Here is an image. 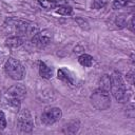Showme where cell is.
I'll return each instance as SVG.
<instances>
[{
    "label": "cell",
    "mask_w": 135,
    "mask_h": 135,
    "mask_svg": "<svg viewBox=\"0 0 135 135\" xmlns=\"http://www.w3.org/2000/svg\"><path fill=\"white\" fill-rule=\"evenodd\" d=\"M52 40V35L50 34V32L47 31H42V32H37L34 36H32L31 38V41H32V44L39 47V49H42V47H45L47 44H50Z\"/></svg>",
    "instance_id": "obj_6"
},
{
    "label": "cell",
    "mask_w": 135,
    "mask_h": 135,
    "mask_svg": "<svg viewBox=\"0 0 135 135\" xmlns=\"http://www.w3.org/2000/svg\"><path fill=\"white\" fill-rule=\"evenodd\" d=\"M57 77H58V79H60L61 81H63L68 84L74 85L76 83V79H75L74 74L71 73L68 69H59L57 72Z\"/></svg>",
    "instance_id": "obj_8"
},
{
    "label": "cell",
    "mask_w": 135,
    "mask_h": 135,
    "mask_svg": "<svg viewBox=\"0 0 135 135\" xmlns=\"http://www.w3.org/2000/svg\"><path fill=\"white\" fill-rule=\"evenodd\" d=\"M6 128V118L2 111H0V130H4Z\"/></svg>",
    "instance_id": "obj_18"
},
{
    "label": "cell",
    "mask_w": 135,
    "mask_h": 135,
    "mask_svg": "<svg viewBox=\"0 0 135 135\" xmlns=\"http://www.w3.org/2000/svg\"><path fill=\"white\" fill-rule=\"evenodd\" d=\"M73 12L72 7L69 6V5H60L58 6V8L56 9V13L59 14V15H64V16H68V15H71Z\"/></svg>",
    "instance_id": "obj_16"
},
{
    "label": "cell",
    "mask_w": 135,
    "mask_h": 135,
    "mask_svg": "<svg viewBox=\"0 0 135 135\" xmlns=\"http://www.w3.org/2000/svg\"><path fill=\"white\" fill-rule=\"evenodd\" d=\"M111 79V93L118 102H124L128 100V93L124 80L119 72H113L110 76Z\"/></svg>",
    "instance_id": "obj_1"
},
{
    "label": "cell",
    "mask_w": 135,
    "mask_h": 135,
    "mask_svg": "<svg viewBox=\"0 0 135 135\" xmlns=\"http://www.w3.org/2000/svg\"><path fill=\"white\" fill-rule=\"evenodd\" d=\"M5 95L6 96H9V97L17 98L19 100H22L25 97V95H26V89L22 84H15V85L11 86L7 90V92L5 93Z\"/></svg>",
    "instance_id": "obj_7"
},
{
    "label": "cell",
    "mask_w": 135,
    "mask_h": 135,
    "mask_svg": "<svg viewBox=\"0 0 135 135\" xmlns=\"http://www.w3.org/2000/svg\"><path fill=\"white\" fill-rule=\"evenodd\" d=\"M128 2H129V0H114L112 7H113V9H119V8L126 6L128 4Z\"/></svg>",
    "instance_id": "obj_17"
},
{
    "label": "cell",
    "mask_w": 135,
    "mask_h": 135,
    "mask_svg": "<svg viewBox=\"0 0 135 135\" xmlns=\"http://www.w3.org/2000/svg\"><path fill=\"white\" fill-rule=\"evenodd\" d=\"M107 3V0H94L93 1V7L94 8H100L104 6Z\"/></svg>",
    "instance_id": "obj_19"
},
{
    "label": "cell",
    "mask_w": 135,
    "mask_h": 135,
    "mask_svg": "<svg viewBox=\"0 0 135 135\" xmlns=\"http://www.w3.org/2000/svg\"><path fill=\"white\" fill-rule=\"evenodd\" d=\"M116 24H117V26H119V27H122L123 25H126V19H124V17H123V16L117 17V18H116Z\"/></svg>",
    "instance_id": "obj_20"
},
{
    "label": "cell",
    "mask_w": 135,
    "mask_h": 135,
    "mask_svg": "<svg viewBox=\"0 0 135 135\" xmlns=\"http://www.w3.org/2000/svg\"><path fill=\"white\" fill-rule=\"evenodd\" d=\"M99 89L103 90V91H107V92H110V89H111V79H110V76L104 74L100 77L99 79Z\"/></svg>",
    "instance_id": "obj_12"
},
{
    "label": "cell",
    "mask_w": 135,
    "mask_h": 135,
    "mask_svg": "<svg viewBox=\"0 0 135 135\" xmlns=\"http://www.w3.org/2000/svg\"><path fill=\"white\" fill-rule=\"evenodd\" d=\"M17 127L22 133H31L34 129V120L28 109H24L19 113L17 119Z\"/></svg>",
    "instance_id": "obj_4"
},
{
    "label": "cell",
    "mask_w": 135,
    "mask_h": 135,
    "mask_svg": "<svg viewBox=\"0 0 135 135\" xmlns=\"http://www.w3.org/2000/svg\"><path fill=\"white\" fill-rule=\"evenodd\" d=\"M38 3L45 9H53L56 8L57 6L64 4L62 1H56V0H38Z\"/></svg>",
    "instance_id": "obj_11"
},
{
    "label": "cell",
    "mask_w": 135,
    "mask_h": 135,
    "mask_svg": "<svg viewBox=\"0 0 135 135\" xmlns=\"http://www.w3.org/2000/svg\"><path fill=\"white\" fill-rule=\"evenodd\" d=\"M61 117L62 112L59 108H46L41 114V121L46 126H51L57 122Z\"/></svg>",
    "instance_id": "obj_5"
},
{
    "label": "cell",
    "mask_w": 135,
    "mask_h": 135,
    "mask_svg": "<svg viewBox=\"0 0 135 135\" xmlns=\"http://www.w3.org/2000/svg\"><path fill=\"white\" fill-rule=\"evenodd\" d=\"M127 81H128L131 85L134 84V73H133V71H131V72H129V73L127 74Z\"/></svg>",
    "instance_id": "obj_21"
},
{
    "label": "cell",
    "mask_w": 135,
    "mask_h": 135,
    "mask_svg": "<svg viewBox=\"0 0 135 135\" xmlns=\"http://www.w3.org/2000/svg\"><path fill=\"white\" fill-rule=\"evenodd\" d=\"M39 75L44 79H51L53 77V70L43 61H39Z\"/></svg>",
    "instance_id": "obj_10"
},
{
    "label": "cell",
    "mask_w": 135,
    "mask_h": 135,
    "mask_svg": "<svg viewBox=\"0 0 135 135\" xmlns=\"http://www.w3.org/2000/svg\"><path fill=\"white\" fill-rule=\"evenodd\" d=\"M23 43V40L20 36L18 35H15V36H12L9 38L6 39V45L9 46V47H18L20 46L21 44Z\"/></svg>",
    "instance_id": "obj_13"
},
{
    "label": "cell",
    "mask_w": 135,
    "mask_h": 135,
    "mask_svg": "<svg viewBox=\"0 0 135 135\" xmlns=\"http://www.w3.org/2000/svg\"><path fill=\"white\" fill-rule=\"evenodd\" d=\"M4 104H5V107L11 109L12 111L18 112L20 110V107H21V100H19L17 98H14V97H9V96L4 95Z\"/></svg>",
    "instance_id": "obj_9"
},
{
    "label": "cell",
    "mask_w": 135,
    "mask_h": 135,
    "mask_svg": "<svg viewBox=\"0 0 135 135\" xmlns=\"http://www.w3.org/2000/svg\"><path fill=\"white\" fill-rule=\"evenodd\" d=\"M4 71L9 78H12L16 81L22 80L25 76V70H24L23 65L21 64L20 61H18L15 58L7 59V61L4 64Z\"/></svg>",
    "instance_id": "obj_2"
},
{
    "label": "cell",
    "mask_w": 135,
    "mask_h": 135,
    "mask_svg": "<svg viewBox=\"0 0 135 135\" xmlns=\"http://www.w3.org/2000/svg\"><path fill=\"white\" fill-rule=\"evenodd\" d=\"M79 121L78 120H72L70 122H68L66 124H64V132L65 133H76L79 129Z\"/></svg>",
    "instance_id": "obj_15"
},
{
    "label": "cell",
    "mask_w": 135,
    "mask_h": 135,
    "mask_svg": "<svg viewBox=\"0 0 135 135\" xmlns=\"http://www.w3.org/2000/svg\"><path fill=\"white\" fill-rule=\"evenodd\" d=\"M127 25H128L129 30H130L132 33H134V16L131 17V19H130V21H129V23H128Z\"/></svg>",
    "instance_id": "obj_22"
},
{
    "label": "cell",
    "mask_w": 135,
    "mask_h": 135,
    "mask_svg": "<svg viewBox=\"0 0 135 135\" xmlns=\"http://www.w3.org/2000/svg\"><path fill=\"white\" fill-rule=\"evenodd\" d=\"M78 62L84 68H90L93 64V57L89 54H82L78 57Z\"/></svg>",
    "instance_id": "obj_14"
},
{
    "label": "cell",
    "mask_w": 135,
    "mask_h": 135,
    "mask_svg": "<svg viewBox=\"0 0 135 135\" xmlns=\"http://www.w3.org/2000/svg\"><path fill=\"white\" fill-rule=\"evenodd\" d=\"M91 101L94 108L100 111L108 110L111 107V98H110V92L103 91L101 89H97L94 91V93L91 95Z\"/></svg>",
    "instance_id": "obj_3"
}]
</instances>
